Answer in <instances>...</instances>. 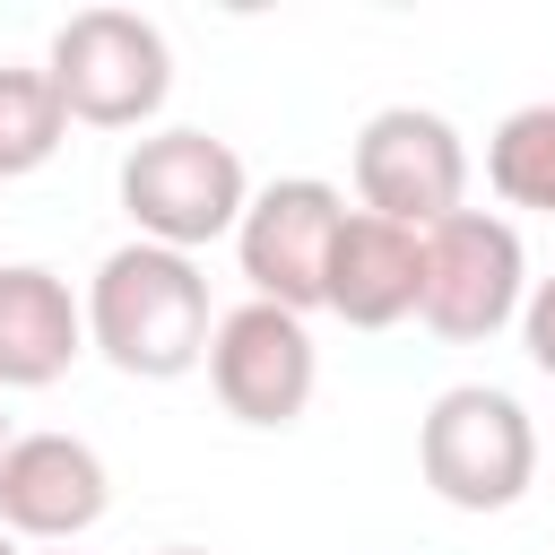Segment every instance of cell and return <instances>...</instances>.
<instances>
[{"mask_svg": "<svg viewBox=\"0 0 555 555\" xmlns=\"http://www.w3.org/2000/svg\"><path fill=\"white\" fill-rule=\"evenodd\" d=\"M208 278L191 251H165V243H121L104 251L95 286H87V347L130 373V382H173L208 356Z\"/></svg>", "mask_w": 555, "mask_h": 555, "instance_id": "6da1fadb", "label": "cell"}, {"mask_svg": "<svg viewBox=\"0 0 555 555\" xmlns=\"http://www.w3.org/2000/svg\"><path fill=\"white\" fill-rule=\"evenodd\" d=\"M113 191H121V217L139 225V243H165V251H199V243L234 234L251 208L243 156L208 130H147L121 156Z\"/></svg>", "mask_w": 555, "mask_h": 555, "instance_id": "7a4b0ae2", "label": "cell"}, {"mask_svg": "<svg viewBox=\"0 0 555 555\" xmlns=\"http://www.w3.org/2000/svg\"><path fill=\"white\" fill-rule=\"evenodd\" d=\"M43 78H52V95H61L69 121H87V130H139L173 95V52H165V26L139 17V9H78L52 35Z\"/></svg>", "mask_w": 555, "mask_h": 555, "instance_id": "3957f363", "label": "cell"}, {"mask_svg": "<svg viewBox=\"0 0 555 555\" xmlns=\"http://www.w3.org/2000/svg\"><path fill=\"white\" fill-rule=\"evenodd\" d=\"M416 468L451 512H512L538 477V425L512 390L460 382L416 425Z\"/></svg>", "mask_w": 555, "mask_h": 555, "instance_id": "277c9868", "label": "cell"}, {"mask_svg": "<svg viewBox=\"0 0 555 555\" xmlns=\"http://www.w3.org/2000/svg\"><path fill=\"white\" fill-rule=\"evenodd\" d=\"M529 304V260H520V225L494 208H460L425 234V278H416V321L434 338H494L503 321H520Z\"/></svg>", "mask_w": 555, "mask_h": 555, "instance_id": "5b68a950", "label": "cell"}, {"mask_svg": "<svg viewBox=\"0 0 555 555\" xmlns=\"http://www.w3.org/2000/svg\"><path fill=\"white\" fill-rule=\"evenodd\" d=\"M356 199H364V217L434 234L442 217L468 208V147H460V130L442 113H425V104H382L356 130Z\"/></svg>", "mask_w": 555, "mask_h": 555, "instance_id": "8992f818", "label": "cell"}, {"mask_svg": "<svg viewBox=\"0 0 555 555\" xmlns=\"http://www.w3.org/2000/svg\"><path fill=\"white\" fill-rule=\"evenodd\" d=\"M208 382L225 399L234 425H260V434H286L304 408H312V382H321V356H312V330L278 304H234L217 312L208 330Z\"/></svg>", "mask_w": 555, "mask_h": 555, "instance_id": "52a82bcc", "label": "cell"}, {"mask_svg": "<svg viewBox=\"0 0 555 555\" xmlns=\"http://www.w3.org/2000/svg\"><path fill=\"white\" fill-rule=\"evenodd\" d=\"M338 217H347V199L321 173H286V182L251 191V208L234 225V260L251 278V304H278L295 321L321 312V269H330Z\"/></svg>", "mask_w": 555, "mask_h": 555, "instance_id": "ba28073f", "label": "cell"}, {"mask_svg": "<svg viewBox=\"0 0 555 555\" xmlns=\"http://www.w3.org/2000/svg\"><path fill=\"white\" fill-rule=\"evenodd\" d=\"M113 477L95 460V442L78 434H9L0 451V529L17 546H69L104 520Z\"/></svg>", "mask_w": 555, "mask_h": 555, "instance_id": "9c48e42d", "label": "cell"}, {"mask_svg": "<svg viewBox=\"0 0 555 555\" xmlns=\"http://www.w3.org/2000/svg\"><path fill=\"white\" fill-rule=\"evenodd\" d=\"M416 278H425V234L347 208L330 269H321V312H338L347 330H390L416 312Z\"/></svg>", "mask_w": 555, "mask_h": 555, "instance_id": "30bf717a", "label": "cell"}, {"mask_svg": "<svg viewBox=\"0 0 555 555\" xmlns=\"http://www.w3.org/2000/svg\"><path fill=\"white\" fill-rule=\"evenodd\" d=\"M87 356V304L43 260H0V390H52Z\"/></svg>", "mask_w": 555, "mask_h": 555, "instance_id": "8fae6325", "label": "cell"}, {"mask_svg": "<svg viewBox=\"0 0 555 555\" xmlns=\"http://www.w3.org/2000/svg\"><path fill=\"white\" fill-rule=\"evenodd\" d=\"M486 182L503 208H538L555 217V104H520L494 121L486 139Z\"/></svg>", "mask_w": 555, "mask_h": 555, "instance_id": "7c38bea8", "label": "cell"}, {"mask_svg": "<svg viewBox=\"0 0 555 555\" xmlns=\"http://www.w3.org/2000/svg\"><path fill=\"white\" fill-rule=\"evenodd\" d=\"M61 139H69V113H61L52 78L43 69H0V182L43 173L61 156Z\"/></svg>", "mask_w": 555, "mask_h": 555, "instance_id": "4fadbf2b", "label": "cell"}, {"mask_svg": "<svg viewBox=\"0 0 555 555\" xmlns=\"http://www.w3.org/2000/svg\"><path fill=\"white\" fill-rule=\"evenodd\" d=\"M520 338H529V364L555 373V278L529 286V304H520Z\"/></svg>", "mask_w": 555, "mask_h": 555, "instance_id": "5bb4252c", "label": "cell"}, {"mask_svg": "<svg viewBox=\"0 0 555 555\" xmlns=\"http://www.w3.org/2000/svg\"><path fill=\"white\" fill-rule=\"evenodd\" d=\"M0 555H26V546H17V538H9V529H0Z\"/></svg>", "mask_w": 555, "mask_h": 555, "instance_id": "9a60e30c", "label": "cell"}, {"mask_svg": "<svg viewBox=\"0 0 555 555\" xmlns=\"http://www.w3.org/2000/svg\"><path fill=\"white\" fill-rule=\"evenodd\" d=\"M156 555H208V546H156Z\"/></svg>", "mask_w": 555, "mask_h": 555, "instance_id": "2e32d148", "label": "cell"}, {"mask_svg": "<svg viewBox=\"0 0 555 555\" xmlns=\"http://www.w3.org/2000/svg\"><path fill=\"white\" fill-rule=\"evenodd\" d=\"M35 555H69V546H35Z\"/></svg>", "mask_w": 555, "mask_h": 555, "instance_id": "e0dca14e", "label": "cell"}, {"mask_svg": "<svg viewBox=\"0 0 555 555\" xmlns=\"http://www.w3.org/2000/svg\"><path fill=\"white\" fill-rule=\"evenodd\" d=\"M0 451H9V416H0Z\"/></svg>", "mask_w": 555, "mask_h": 555, "instance_id": "ac0fdd59", "label": "cell"}]
</instances>
